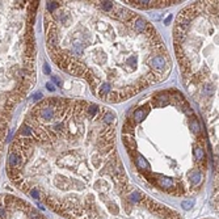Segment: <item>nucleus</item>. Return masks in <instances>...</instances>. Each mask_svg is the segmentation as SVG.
<instances>
[{
	"label": "nucleus",
	"instance_id": "obj_5",
	"mask_svg": "<svg viewBox=\"0 0 219 219\" xmlns=\"http://www.w3.org/2000/svg\"><path fill=\"white\" fill-rule=\"evenodd\" d=\"M102 219H183L175 209L153 199L135 185H130L111 203Z\"/></svg>",
	"mask_w": 219,
	"mask_h": 219
},
{
	"label": "nucleus",
	"instance_id": "obj_7",
	"mask_svg": "<svg viewBox=\"0 0 219 219\" xmlns=\"http://www.w3.org/2000/svg\"><path fill=\"white\" fill-rule=\"evenodd\" d=\"M183 207H184V209H190V207H192V203H185V202H184V203H183Z\"/></svg>",
	"mask_w": 219,
	"mask_h": 219
},
{
	"label": "nucleus",
	"instance_id": "obj_8",
	"mask_svg": "<svg viewBox=\"0 0 219 219\" xmlns=\"http://www.w3.org/2000/svg\"><path fill=\"white\" fill-rule=\"evenodd\" d=\"M202 219H211V218H202Z\"/></svg>",
	"mask_w": 219,
	"mask_h": 219
},
{
	"label": "nucleus",
	"instance_id": "obj_4",
	"mask_svg": "<svg viewBox=\"0 0 219 219\" xmlns=\"http://www.w3.org/2000/svg\"><path fill=\"white\" fill-rule=\"evenodd\" d=\"M173 47L186 91L207 121L218 152V2H195L179 12Z\"/></svg>",
	"mask_w": 219,
	"mask_h": 219
},
{
	"label": "nucleus",
	"instance_id": "obj_2",
	"mask_svg": "<svg viewBox=\"0 0 219 219\" xmlns=\"http://www.w3.org/2000/svg\"><path fill=\"white\" fill-rule=\"evenodd\" d=\"M45 30L58 68L84 79L106 104L131 99L171 74L169 51L156 28L118 2H49Z\"/></svg>",
	"mask_w": 219,
	"mask_h": 219
},
{
	"label": "nucleus",
	"instance_id": "obj_1",
	"mask_svg": "<svg viewBox=\"0 0 219 219\" xmlns=\"http://www.w3.org/2000/svg\"><path fill=\"white\" fill-rule=\"evenodd\" d=\"M17 139L49 157L11 179L64 219H101L131 185L115 146L117 114L106 106L71 97L41 100Z\"/></svg>",
	"mask_w": 219,
	"mask_h": 219
},
{
	"label": "nucleus",
	"instance_id": "obj_3",
	"mask_svg": "<svg viewBox=\"0 0 219 219\" xmlns=\"http://www.w3.org/2000/svg\"><path fill=\"white\" fill-rule=\"evenodd\" d=\"M122 142L135 176L169 197H192L207 176V141L195 110L179 89L152 92L126 114Z\"/></svg>",
	"mask_w": 219,
	"mask_h": 219
},
{
	"label": "nucleus",
	"instance_id": "obj_6",
	"mask_svg": "<svg viewBox=\"0 0 219 219\" xmlns=\"http://www.w3.org/2000/svg\"><path fill=\"white\" fill-rule=\"evenodd\" d=\"M126 4H130V6H133L135 8H139V9H148V8H165V7H171L173 6V4H177L180 2H137V0H134V2H123Z\"/></svg>",
	"mask_w": 219,
	"mask_h": 219
}]
</instances>
